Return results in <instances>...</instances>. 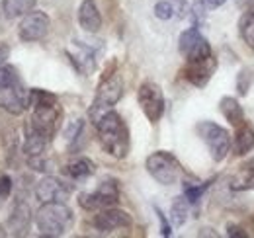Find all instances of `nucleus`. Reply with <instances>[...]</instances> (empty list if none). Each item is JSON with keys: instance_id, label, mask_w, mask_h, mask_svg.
I'll use <instances>...</instances> for the list:
<instances>
[{"instance_id": "1", "label": "nucleus", "mask_w": 254, "mask_h": 238, "mask_svg": "<svg viewBox=\"0 0 254 238\" xmlns=\"http://www.w3.org/2000/svg\"><path fill=\"white\" fill-rule=\"evenodd\" d=\"M102 149L114 158H126L129 152V131L126 121L114 110L106 112L96 123Z\"/></svg>"}, {"instance_id": "2", "label": "nucleus", "mask_w": 254, "mask_h": 238, "mask_svg": "<svg viewBox=\"0 0 254 238\" xmlns=\"http://www.w3.org/2000/svg\"><path fill=\"white\" fill-rule=\"evenodd\" d=\"M30 106L33 108L32 127L35 131H39L43 137L53 139L61 123V108H59L57 96L45 90H32Z\"/></svg>"}, {"instance_id": "3", "label": "nucleus", "mask_w": 254, "mask_h": 238, "mask_svg": "<svg viewBox=\"0 0 254 238\" xmlns=\"http://www.w3.org/2000/svg\"><path fill=\"white\" fill-rule=\"evenodd\" d=\"M32 90L24 86L12 64H0V108L12 116H22L30 108Z\"/></svg>"}, {"instance_id": "4", "label": "nucleus", "mask_w": 254, "mask_h": 238, "mask_svg": "<svg viewBox=\"0 0 254 238\" xmlns=\"http://www.w3.org/2000/svg\"><path fill=\"white\" fill-rule=\"evenodd\" d=\"M72 223H74V215L64 205V201H47L35 213V225L41 237H64L70 231Z\"/></svg>"}, {"instance_id": "5", "label": "nucleus", "mask_w": 254, "mask_h": 238, "mask_svg": "<svg viewBox=\"0 0 254 238\" xmlns=\"http://www.w3.org/2000/svg\"><path fill=\"white\" fill-rule=\"evenodd\" d=\"M122 96H124V80H122V76H120L118 72L108 74V76L100 82L94 102H92V106H90V112H88L90 121L96 125L98 119L102 118L106 112L114 110V106L122 100Z\"/></svg>"}, {"instance_id": "6", "label": "nucleus", "mask_w": 254, "mask_h": 238, "mask_svg": "<svg viewBox=\"0 0 254 238\" xmlns=\"http://www.w3.org/2000/svg\"><path fill=\"white\" fill-rule=\"evenodd\" d=\"M145 166H147V172L157 179L159 183H162V185H172V183H176L178 178H180V172H182L180 162L176 160V156L170 154V152H166V150H157V152H153V154L147 158Z\"/></svg>"}, {"instance_id": "7", "label": "nucleus", "mask_w": 254, "mask_h": 238, "mask_svg": "<svg viewBox=\"0 0 254 238\" xmlns=\"http://www.w3.org/2000/svg\"><path fill=\"white\" fill-rule=\"evenodd\" d=\"M197 135L207 145V150L215 162L225 160V156L229 154V149H231V137L227 129H223L221 125L213 121H201L197 123Z\"/></svg>"}, {"instance_id": "8", "label": "nucleus", "mask_w": 254, "mask_h": 238, "mask_svg": "<svg viewBox=\"0 0 254 238\" xmlns=\"http://www.w3.org/2000/svg\"><path fill=\"white\" fill-rule=\"evenodd\" d=\"M120 201V187L118 181L106 179L94 191H86L78 195V205L86 211H100L106 207H114Z\"/></svg>"}, {"instance_id": "9", "label": "nucleus", "mask_w": 254, "mask_h": 238, "mask_svg": "<svg viewBox=\"0 0 254 238\" xmlns=\"http://www.w3.org/2000/svg\"><path fill=\"white\" fill-rule=\"evenodd\" d=\"M137 102L145 114V118L149 119L153 125L159 123L162 114H164V96L159 84L155 82H143L137 90Z\"/></svg>"}, {"instance_id": "10", "label": "nucleus", "mask_w": 254, "mask_h": 238, "mask_svg": "<svg viewBox=\"0 0 254 238\" xmlns=\"http://www.w3.org/2000/svg\"><path fill=\"white\" fill-rule=\"evenodd\" d=\"M100 51H102V45H92L88 41L74 39L72 47L66 49V57L70 59V62L74 64V68L80 74L88 76L96 70V57H98Z\"/></svg>"}, {"instance_id": "11", "label": "nucleus", "mask_w": 254, "mask_h": 238, "mask_svg": "<svg viewBox=\"0 0 254 238\" xmlns=\"http://www.w3.org/2000/svg\"><path fill=\"white\" fill-rule=\"evenodd\" d=\"M51 28V20L45 12L41 10H32L26 16H22V22L18 26V35L22 41L32 43V41H41Z\"/></svg>"}, {"instance_id": "12", "label": "nucleus", "mask_w": 254, "mask_h": 238, "mask_svg": "<svg viewBox=\"0 0 254 238\" xmlns=\"http://www.w3.org/2000/svg\"><path fill=\"white\" fill-rule=\"evenodd\" d=\"M178 49L188 60H201L211 57V47H209L207 39L199 33V30L195 26H191L190 30L180 33Z\"/></svg>"}, {"instance_id": "13", "label": "nucleus", "mask_w": 254, "mask_h": 238, "mask_svg": "<svg viewBox=\"0 0 254 238\" xmlns=\"http://www.w3.org/2000/svg\"><path fill=\"white\" fill-rule=\"evenodd\" d=\"M70 193H72V185L63 181V179L53 178V176H45L37 183V187H35V197L41 203H47V201H66Z\"/></svg>"}, {"instance_id": "14", "label": "nucleus", "mask_w": 254, "mask_h": 238, "mask_svg": "<svg viewBox=\"0 0 254 238\" xmlns=\"http://www.w3.org/2000/svg\"><path fill=\"white\" fill-rule=\"evenodd\" d=\"M92 225H94L100 233H112V231H118V229H129L131 227V215L126 213L124 209H116V207L100 209L96 213Z\"/></svg>"}, {"instance_id": "15", "label": "nucleus", "mask_w": 254, "mask_h": 238, "mask_svg": "<svg viewBox=\"0 0 254 238\" xmlns=\"http://www.w3.org/2000/svg\"><path fill=\"white\" fill-rule=\"evenodd\" d=\"M215 68H217V60L213 57H207V59L201 60H188V64L184 68V76L193 86L203 88L209 82V78L213 76Z\"/></svg>"}, {"instance_id": "16", "label": "nucleus", "mask_w": 254, "mask_h": 238, "mask_svg": "<svg viewBox=\"0 0 254 238\" xmlns=\"http://www.w3.org/2000/svg\"><path fill=\"white\" fill-rule=\"evenodd\" d=\"M30 223H32L30 205L26 201H16V205L8 217V229L12 231L14 237H24L30 229Z\"/></svg>"}, {"instance_id": "17", "label": "nucleus", "mask_w": 254, "mask_h": 238, "mask_svg": "<svg viewBox=\"0 0 254 238\" xmlns=\"http://www.w3.org/2000/svg\"><path fill=\"white\" fill-rule=\"evenodd\" d=\"M78 24L88 33H96L102 28V16L94 0H82L78 8Z\"/></svg>"}, {"instance_id": "18", "label": "nucleus", "mask_w": 254, "mask_h": 238, "mask_svg": "<svg viewBox=\"0 0 254 238\" xmlns=\"http://www.w3.org/2000/svg\"><path fill=\"white\" fill-rule=\"evenodd\" d=\"M229 187L233 191H247V189H254V156L241 164V168L235 172V176L229 181Z\"/></svg>"}, {"instance_id": "19", "label": "nucleus", "mask_w": 254, "mask_h": 238, "mask_svg": "<svg viewBox=\"0 0 254 238\" xmlns=\"http://www.w3.org/2000/svg\"><path fill=\"white\" fill-rule=\"evenodd\" d=\"M233 149H235V154H239V156H243V154H247L254 149V129L247 121L237 125L235 139H233Z\"/></svg>"}, {"instance_id": "20", "label": "nucleus", "mask_w": 254, "mask_h": 238, "mask_svg": "<svg viewBox=\"0 0 254 238\" xmlns=\"http://www.w3.org/2000/svg\"><path fill=\"white\" fill-rule=\"evenodd\" d=\"M219 110H221L223 118L227 119L233 127H237L245 121V112H243L241 104L231 96H223L221 102H219Z\"/></svg>"}, {"instance_id": "21", "label": "nucleus", "mask_w": 254, "mask_h": 238, "mask_svg": "<svg viewBox=\"0 0 254 238\" xmlns=\"http://www.w3.org/2000/svg\"><path fill=\"white\" fill-rule=\"evenodd\" d=\"M37 0H2V12L4 18L14 20L20 16H26L28 12H32Z\"/></svg>"}, {"instance_id": "22", "label": "nucleus", "mask_w": 254, "mask_h": 238, "mask_svg": "<svg viewBox=\"0 0 254 238\" xmlns=\"http://www.w3.org/2000/svg\"><path fill=\"white\" fill-rule=\"evenodd\" d=\"M94 162L90 158H76V160H72L64 166V174L72 179L88 178V176L94 174Z\"/></svg>"}, {"instance_id": "23", "label": "nucleus", "mask_w": 254, "mask_h": 238, "mask_svg": "<svg viewBox=\"0 0 254 238\" xmlns=\"http://www.w3.org/2000/svg\"><path fill=\"white\" fill-rule=\"evenodd\" d=\"M47 137H43L39 131H35L33 127H30L28 131V137H26V143H24V152L26 156H37V154H43V150L47 147Z\"/></svg>"}, {"instance_id": "24", "label": "nucleus", "mask_w": 254, "mask_h": 238, "mask_svg": "<svg viewBox=\"0 0 254 238\" xmlns=\"http://www.w3.org/2000/svg\"><path fill=\"white\" fill-rule=\"evenodd\" d=\"M188 211H190L188 209V199L184 195L176 197L172 201V205H170V221H172V225L174 227H182L186 223V219H188Z\"/></svg>"}, {"instance_id": "25", "label": "nucleus", "mask_w": 254, "mask_h": 238, "mask_svg": "<svg viewBox=\"0 0 254 238\" xmlns=\"http://www.w3.org/2000/svg\"><path fill=\"white\" fill-rule=\"evenodd\" d=\"M82 135H84V121L82 119H74L64 131V139H66L68 147L72 150L78 149V143L82 141Z\"/></svg>"}, {"instance_id": "26", "label": "nucleus", "mask_w": 254, "mask_h": 238, "mask_svg": "<svg viewBox=\"0 0 254 238\" xmlns=\"http://www.w3.org/2000/svg\"><path fill=\"white\" fill-rule=\"evenodd\" d=\"M239 31L241 37L245 39V43L254 49V12H245V16L239 22Z\"/></svg>"}, {"instance_id": "27", "label": "nucleus", "mask_w": 254, "mask_h": 238, "mask_svg": "<svg viewBox=\"0 0 254 238\" xmlns=\"http://www.w3.org/2000/svg\"><path fill=\"white\" fill-rule=\"evenodd\" d=\"M209 183H211V181H205V183H201V185H199V183H193V185H191V183H186V185H184V197L188 199V203H197L199 197L203 195V191L209 187Z\"/></svg>"}, {"instance_id": "28", "label": "nucleus", "mask_w": 254, "mask_h": 238, "mask_svg": "<svg viewBox=\"0 0 254 238\" xmlns=\"http://www.w3.org/2000/svg\"><path fill=\"white\" fill-rule=\"evenodd\" d=\"M28 164H30V168L35 170V172H47L49 170V162L43 158V154L28 156Z\"/></svg>"}, {"instance_id": "29", "label": "nucleus", "mask_w": 254, "mask_h": 238, "mask_svg": "<svg viewBox=\"0 0 254 238\" xmlns=\"http://www.w3.org/2000/svg\"><path fill=\"white\" fill-rule=\"evenodd\" d=\"M10 191H12V179L8 176H0V205L10 197Z\"/></svg>"}, {"instance_id": "30", "label": "nucleus", "mask_w": 254, "mask_h": 238, "mask_svg": "<svg viewBox=\"0 0 254 238\" xmlns=\"http://www.w3.org/2000/svg\"><path fill=\"white\" fill-rule=\"evenodd\" d=\"M155 213L159 215L160 235H162V237H170V235H172V229H170V225H168V221H166V215H164V213H162L159 207H155Z\"/></svg>"}, {"instance_id": "31", "label": "nucleus", "mask_w": 254, "mask_h": 238, "mask_svg": "<svg viewBox=\"0 0 254 238\" xmlns=\"http://www.w3.org/2000/svg\"><path fill=\"white\" fill-rule=\"evenodd\" d=\"M247 74H249L247 70H241L239 80H237V90H239L241 96H247V92H249V76Z\"/></svg>"}, {"instance_id": "32", "label": "nucleus", "mask_w": 254, "mask_h": 238, "mask_svg": "<svg viewBox=\"0 0 254 238\" xmlns=\"http://www.w3.org/2000/svg\"><path fill=\"white\" fill-rule=\"evenodd\" d=\"M227 235H229V237L245 238L247 237V231H243V229H241V227H237V225H229V227H227Z\"/></svg>"}, {"instance_id": "33", "label": "nucleus", "mask_w": 254, "mask_h": 238, "mask_svg": "<svg viewBox=\"0 0 254 238\" xmlns=\"http://www.w3.org/2000/svg\"><path fill=\"white\" fill-rule=\"evenodd\" d=\"M237 6L245 12H254V0H237Z\"/></svg>"}, {"instance_id": "34", "label": "nucleus", "mask_w": 254, "mask_h": 238, "mask_svg": "<svg viewBox=\"0 0 254 238\" xmlns=\"http://www.w3.org/2000/svg\"><path fill=\"white\" fill-rule=\"evenodd\" d=\"M227 0H201V4L207 8V10H215V8H219V6H223Z\"/></svg>"}, {"instance_id": "35", "label": "nucleus", "mask_w": 254, "mask_h": 238, "mask_svg": "<svg viewBox=\"0 0 254 238\" xmlns=\"http://www.w3.org/2000/svg\"><path fill=\"white\" fill-rule=\"evenodd\" d=\"M8 55H10V49L4 43H0V64H4V60L8 59Z\"/></svg>"}, {"instance_id": "36", "label": "nucleus", "mask_w": 254, "mask_h": 238, "mask_svg": "<svg viewBox=\"0 0 254 238\" xmlns=\"http://www.w3.org/2000/svg\"><path fill=\"white\" fill-rule=\"evenodd\" d=\"M6 235H8V233H6V231H2V229H0V238H2V237H6Z\"/></svg>"}]
</instances>
